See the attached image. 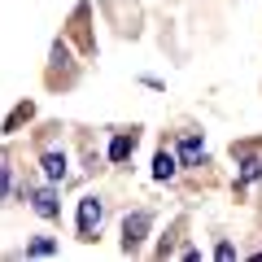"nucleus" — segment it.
Wrapping results in <instances>:
<instances>
[{
	"mask_svg": "<svg viewBox=\"0 0 262 262\" xmlns=\"http://www.w3.org/2000/svg\"><path fill=\"white\" fill-rule=\"evenodd\" d=\"M101 223H105V201L101 196H83L79 201V241H96Z\"/></svg>",
	"mask_w": 262,
	"mask_h": 262,
	"instance_id": "obj_1",
	"label": "nucleus"
},
{
	"mask_svg": "<svg viewBox=\"0 0 262 262\" xmlns=\"http://www.w3.org/2000/svg\"><path fill=\"white\" fill-rule=\"evenodd\" d=\"M149 227H153V214H149V210H136V214H127V219H122V249L136 253V249L144 245V236H149Z\"/></svg>",
	"mask_w": 262,
	"mask_h": 262,
	"instance_id": "obj_2",
	"label": "nucleus"
},
{
	"mask_svg": "<svg viewBox=\"0 0 262 262\" xmlns=\"http://www.w3.org/2000/svg\"><path fill=\"white\" fill-rule=\"evenodd\" d=\"M136 144H140V136L136 131H118L110 140V162L114 166H122V162H131V153H136Z\"/></svg>",
	"mask_w": 262,
	"mask_h": 262,
	"instance_id": "obj_3",
	"label": "nucleus"
},
{
	"mask_svg": "<svg viewBox=\"0 0 262 262\" xmlns=\"http://www.w3.org/2000/svg\"><path fill=\"white\" fill-rule=\"evenodd\" d=\"M39 166H44V179H48V184H61V179L70 175V170H66L70 162H66V153H57V149H48L44 158H39Z\"/></svg>",
	"mask_w": 262,
	"mask_h": 262,
	"instance_id": "obj_4",
	"label": "nucleus"
},
{
	"mask_svg": "<svg viewBox=\"0 0 262 262\" xmlns=\"http://www.w3.org/2000/svg\"><path fill=\"white\" fill-rule=\"evenodd\" d=\"M31 206H35L39 219H57V214H61V206H57V192H53V188H35V192H31Z\"/></svg>",
	"mask_w": 262,
	"mask_h": 262,
	"instance_id": "obj_5",
	"label": "nucleus"
},
{
	"mask_svg": "<svg viewBox=\"0 0 262 262\" xmlns=\"http://www.w3.org/2000/svg\"><path fill=\"white\" fill-rule=\"evenodd\" d=\"M201 158H206V140L201 136H184L179 140V166H196Z\"/></svg>",
	"mask_w": 262,
	"mask_h": 262,
	"instance_id": "obj_6",
	"label": "nucleus"
},
{
	"mask_svg": "<svg viewBox=\"0 0 262 262\" xmlns=\"http://www.w3.org/2000/svg\"><path fill=\"white\" fill-rule=\"evenodd\" d=\"M175 175H179V158L166 153V149H158V158H153V179L166 184V179H175Z\"/></svg>",
	"mask_w": 262,
	"mask_h": 262,
	"instance_id": "obj_7",
	"label": "nucleus"
},
{
	"mask_svg": "<svg viewBox=\"0 0 262 262\" xmlns=\"http://www.w3.org/2000/svg\"><path fill=\"white\" fill-rule=\"evenodd\" d=\"M258 175H262V162L245 153V158H241V184H249V179H258Z\"/></svg>",
	"mask_w": 262,
	"mask_h": 262,
	"instance_id": "obj_8",
	"label": "nucleus"
},
{
	"mask_svg": "<svg viewBox=\"0 0 262 262\" xmlns=\"http://www.w3.org/2000/svg\"><path fill=\"white\" fill-rule=\"evenodd\" d=\"M27 253H31V258H48V253H57V241L39 236V241H31V245H27Z\"/></svg>",
	"mask_w": 262,
	"mask_h": 262,
	"instance_id": "obj_9",
	"label": "nucleus"
},
{
	"mask_svg": "<svg viewBox=\"0 0 262 262\" xmlns=\"http://www.w3.org/2000/svg\"><path fill=\"white\" fill-rule=\"evenodd\" d=\"M22 118H31V105H18V110L9 114V122H5V131H13V127L22 122Z\"/></svg>",
	"mask_w": 262,
	"mask_h": 262,
	"instance_id": "obj_10",
	"label": "nucleus"
},
{
	"mask_svg": "<svg viewBox=\"0 0 262 262\" xmlns=\"http://www.w3.org/2000/svg\"><path fill=\"white\" fill-rule=\"evenodd\" d=\"M214 258H219V262H232V258H236V245H227V241H219V249H214Z\"/></svg>",
	"mask_w": 262,
	"mask_h": 262,
	"instance_id": "obj_11",
	"label": "nucleus"
},
{
	"mask_svg": "<svg viewBox=\"0 0 262 262\" xmlns=\"http://www.w3.org/2000/svg\"><path fill=\"white\" fill-rule=\"evenodd\" d=\"M5 196H9V166L0 162V201H5Z\"/></svg>",
	"mask_w": 262,
	"mask_h": 262,
	"instance_id": "obj_12",
	"label": "nucleus"
}]
</instances>
